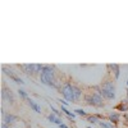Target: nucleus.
<instances>
[{
  "instance_id": "f8f14e48",
  "label": "nucleus",
  "mask_w": 128,
  "mask_h": 128,
  "mask_svg": "<svg viewBox=\"0 0 128 128\" xmlns=\"http://www.w3.org/2000/svg\"><path fill=\"white\" fill-rule=\"evenodd\" d=\"M109 119L112 120V123L116 124V123L119 122V114H118V113H113V114H110V115H109Z\"/></svg>"
},
{
  "instance_id": "20e7f679",
  "label": "nucleus",
  "mask_w": 128,
  "mask_h": 128,
  "mask_svg": "<svg viewBox=\"0 0 128 128\" xmlns=\"http://www.w3.org/2000/svg\"><path fill=\"white\" fill-rule=\"evenodd\" d=\"M2 98H3V100H4L5 102H8V104H13V102H14V96H13V92L10 91L9 88H6V87H4V88H3Z\"/></svg>"
},
{
  "instance_id": "6e6552de",
  "label": "nucleus",
  "mask_w": 128,
  "mask_h": 128,
  "mask_svg": "<svg viewBox=\"0 0 128 128\" xmlns=\"http://www.w3.org/2000/svg\"><path fill=\"white\" fill-rule=\"evenodd\" d=\"M110 69H113L114 70V77H115V80H118L119 78V76H120V69H119V66H116V64H109L108 66Z\"/></svg>"
},
{
  "instance_id": "4be33fe9",
  "label": "nucleus",
  "mask_w": 128,
  "mask_h": 128,
  "mask_svg": "<svg viewBox=\"0 0 128 128\" xmlns=\"http://www.w3.org/2000/svg\"><path fill=\"white\" fill-rule=\"evenodd\" d=\"M2 128H8V124H6V123H3V124H2Z\"/></svg>"
},
{
  "instance_id": "4468645a",
  "label": "nucleus",
  "mask_w": 128,
  "mask_h": 128,
  "mask_svg": "<svg viewBox=\"0 0 128 128\" xmlns=\"http://www.w3.org/2000/svg\"><path fill=\"white\" fill-rule=\"evenodd\" d=\"M87 120H88L90 123H92V124H99V123H100L99 118H98L96 115H90V116H87Z\"/></svg>"
},
{
  "instance_id": "393cba45",
  "label": "nucleus",
  "mask_w": 128,
  "mask_h": 128,
  "mask_svg": "<svg viewBox=\"0 0 128 128\" xmlns=\"http://www.w3.org/2000/svg\"><path fill=\"white\" fill-rule=\"evenodd\" d=\"M127 84H128V80H127Z\"/></svg>"
},
{
  "instance_id": "0eeeda50",
  "label": "nucleus",
  "mask_w": 128,
  "mask_h": 128,
  "mask_svg": "<svg viewBox=\"0 0 128 128\" xmlns=\"http://www.w3.org/2000/svg\"><path fill=\"white\" fill-rule=\"evenodd\" d=\"M48 119L51 122V123H55V124H58V126H60V124H63V122H62V119L59 118V116L56 115V114H50L49 116H48Z\"/></svg>"
},
{
  "instance_id": "f03ea898",
  "label": "nucleus",
  "mask_w": 128,
  "mask_h": 128,
  "mask_svg": "<svg viewBox=\"0 0 128 128\" xmlns=\"http://www.w3.org/2000/svg\"><path fill=\"white\" fill-rule=\"evenodd\" d=\"M84 100H86L87 104L94 105V106H98V108H101V106H104L102 98H101V95L98 94V92L91 94V95H86V96H84Z\"/></svg>"
},
{
  "instance_id": "dca6fc26",
  "label": "nucleus",
  "mask_w": 128,
  "mask_h": 128,
  "mask_svg": "<svg viewBox=\"0 0 128 128\" xmlns=\"http://www.w3.org/2000/svg\"><path fill=\"white\" fill-rule=\"evenodd\" d=\"M62 112H63V113H66L68 116H72V118H74V115H76L74 113H70V112H68V109L66 108V106H62Z\"/></svg>"
},
{
  "instance_id": "2eb2a0df",
  "label": "nucleus",
  "mask_w": 128,
  "mask_h": 128,
  "mask_svg": "<svg viewBox=\"0 0 128 128\" xmlns=\"http://www.w3.org/2000/svg\"><path fill=\"white\" fill-rule=\"evenodd\" d=\"M99 126H100L101 128H115L112 122H100Z\"/></svg>"
},
{
  "instance_id": "ddd939ff",
  "label": "nucleus",
  "mask_w": 128,
  "mask_h": 128,
  "mask_svg": "<svg viewBox=\"0 0 128 128\" xmlns=\"http://www.w3.org/2000/svg\"><path fill=\"white\" fill-rule=\"evenodd\" d=\"M101 96H104V98H106V99H109V100H113V99H115V94H112V92H106V91H102L101 90V94H100Z\"/></svg>"
},
{
  "instance_id": "f3484780",
  "label": "nucleus",
  "mask_w": 128,
  "mask_h": 128,
  "mask_svg": "<svg viewBox=\"0 0 128 128\" xmlns=\"http://www.w3.org/2000/svg\"><path fill=\"white\" fill-rule=\"evenodd\" d=\"M116 109H118V110H123V112H126V110H128V105H124V104H123V101H122V104H119L118 106H116Z\"/></svg>"
},
{
  "instance_id": "7ed1b4c3",
  "label": "nucleus",
  "mask_w": 128,
  "mask_h": 128,
  "mask_svg": "<svg viewBox=\"0 0 128 128\" xmlns=\"http://www.w3.org/2000/svg\"><path fill=\"white\" fill-rule=\"evenodd\" d=\"M62 95L64 96V99L68 100V101H76L74 94H73V84H70V83H66L62 87Z\"/></svg>"
},
{
  "instance_id": "6ab92c4d",
  "label": "nucleus",
  "mask_w": 128,
  "mask_h": 128,
  "mask_svg": "<svg viewBox=\"0 0 128 128\" xmlns=\"http://www.w3.org/2000/svg\"><path fill=\"white\" fill-rule=\"evenodd\" d=\"M74 113L78 114V115H82V116H86V113H84V110H82V109H76Z\"/></svg>"
},
{
  "instance_id": "5701e85b",
  "label": "nucleus",
  "mask_w": 128,
  "mask_h": 128,
  "mask_svg": "<svg viewBox=\"0 0 128 128\" xmlns=\"http://www.w3.org/2000/svg\"><path fill=\"white\" fill-rule=\"evenodd\" d=\"M59 127H60V128H68V127H67V126H66V124H60V126H59Z\"/></svg>"
},
{
  "instance_id": "412c9836",
  "label": "nucleus",
  "mask_w": 128,
  "mask_h": 128,
  "mask_svg": "<svg viewBox=\"0 0 128 128\" xmlns=\"http://www.w3.org/2000/svg\"><path fill=\"white\" fill-rule=\"evenodd\" d=\"M60 104H63V105H68V102H67L66 100H60Z\"/></svg>"
},
{
  "instance_id": "aec40b11",
  "label": "nucleus",
  "mask_w": 128,
  "mask_h": 128,
  "mask_svg": "<svg viewBox=\"0 0 128 128\" xmlns=\"http://www.w3.org/2000/svg\"><path fill=\"white\" fill-rule=\"evenodd\" d=\"M50 108H51V110H52V112H54V114H56L58 116L60 115V113H59V110H56V109H55V108H54V106H52V105H50Z\"/></svg>"
},
{
  "instance_id": "423d86ee",
  "label": "nucleus",
  "mask_w": 128,
  "mask_h": 128,
  "mask_svg": "<svg viewBox=\"0 0 128 128\" xmlns=\"http://www.w3.org/2000/svg\"><path fill=\"white\" fill-rule=\"evenodd\" d=\"M17 120V116L13 115V114H4V123H6L8 126H10L12 123H14Z\"/></svg>"
},
{
  "instance_id": "b1692460",
  "label": "nucleus",
  "mask_w": 128,
  "mask_h": 128,
  "mask_svg": "<svg viewBox=\"0 0 128 128\" xmlns=\"http://www.w3.org/2000/svg\"><path fill=\"white\" fill-rule=\"evenodd\" d=\"M127 98H128V90H127Z\"/></svg>"
},
{
  "instance_id": "9b49d317",
  "label": "nucleus",
  "mask_w": 128,
  "mask_h": 128,
  "mask_svg": "<svg viewBox=\"0 0 128 128\" xmlns=\"http://www.w3.org/2000/svg\"><path fill=\"white\" fill-rule=\"evenodd\" d=\"M28 104H30V106H31V108L32 109H34L35 112H37V113H41V108H40V106L35 102V101H32L31 99H28Z\"/></svg>"
},
{
  "instance_id": "9d476101",
  "label": "nucleus",
  "mask_w": 128,
  "mask_h": 128,
  "mask_svg": "<svg viewBox=\"0 0 128 128\" xmlns=\"http://www.w3.org/2000/svg\"><path fill=\"white\" fill-rule=\"evenodd\" d=\"M73 94H74V99H76V101L82 98V91H81V88L77 87V86H74V84H73Z\"/></svg>"
},
{
  "instance_id": "a211bd4d",
  "label": "nucleus",
  "mask_w": 128,
  "mask_h": 128,
  "mask_svg": "<svg viewBox=\"0 0 128 128\" xmlns=\"http://www.w3.org/2000/svg\"><path fill=\"white\" fill-rule=\"evenodd\" d=\"M18 94H19V96H20L22 99H24V100H28V96H27L26 91H23V90H19V91H18Z\"/></svg>"
},
{
  "instance_id": "1a4fd4ad",
  "label": "nucleus",
  "mask_w": 128,
  "mask_h": 128,
  "mask_svg": "<svg viewBox=\"0 0 128 128\" xmlns=\"http://www.w3.org/2000/svg\"><path fill=\"white\" fill-rule=\"evenodd\" d=\"M27 74H34V64H23V66H20Z\"/></svg>"
},
{
  "instance_id": "f257e3e1",
  "label": "nucleus",
  "mask_w": 128,
  "mask_h": 128,
  "mask_svg": "<svg viewBox=\"0 0 128 128\" xmlns=\"http://www.w3.org/2000/svg\"><path fill=\"white\" fill-rule=\"evenodd\" d=\"M40 80L44 84H48V86H55V77H54V68L46 66L44 68V70L41 72Z\"/></svg>"
},
{
  "instance_id": "39448f33",
  "label": "nucleus",
  "mask_w": 128,
  "mask_h": 128,
  "mask_svg": "<svg viewBox=\"0 0 128 128\" xmlns=\"http://www.w3.org/2000/svg\"><path fill=\"white\" fill-rule=\"evenodd\" d=\"M101 90L102 91H106V92H112V94H115V86L112 81H106L101 84Z\"/></svg>"
}]
</instances>
